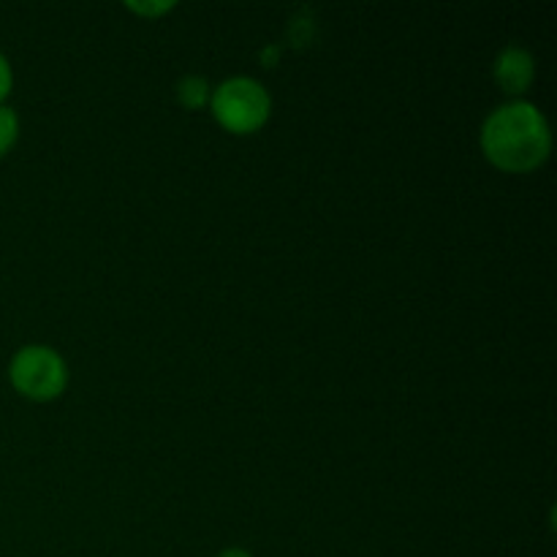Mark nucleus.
Returning a JSON list of instances; mask_svg holds the SVG:
<instances>
[{"instance_id": "20e7f679", "label": "nucleus", "mask_w": 557, "mask_h": 557, "mask_svg": "<svg viewBox=\"0 0 557 557\" xmlns=\"http://www.w3.org/2000/svg\"><path fill=\"white\" fill-rule=\"evenodd\" d=\"M495 82L504 87L509 96H522L531 87L533 76H536V60L528 49L522 47H506L504 52L495 58L493 65Z\"/></svg>"}, {"instance_id": "9d476101", "label": "nucleus", "mask_w": 557, "mask_h": 557, "mask_svg": "<svg viewBox=\"0 0 557 557\" xmlns=\"http://www.w3.org/2000/svg\"><path fill=\"white\" fill-rule=\"evenodd\" d=\"M277 60H281V49H277L275 44H270V47L261 49V65H264V69H272Z\"/></svg>"}, {"instance_id": "9b49d317", "label": "nucleus", "mask_w": 557, "mask_h": 557, "mask_svg": "<svg viewBox=\"0 0 557 557\" xmlns=\"http://www.w3.org/2000/svg\"><path fill=\"white\" fill-rule=\"evenodd\" d=\"M218 557H253V555L245 553V549H239V547H228V549H223Z\"/></svg>"}, {"instance_id": "1a4fd4ad", "label": "nucleus", "mask_w": 557, "mask_h": 557, "mask_svg": "<svg viewBox=\"0 0 557 557\" xmlns=\"http://www.w3.org/2000/svg\"><path fill=\"white\" fill-rule=\"evenodd\" d=\"M11 82H14L11 79V65H9V60L0 54V101H3V98L11 92Z\"/></svg>"}, {"instance_id": "f03ea898", "label": "nucleus", "mask_w": 557, "mask_h": 557, "mask_svg": "<svg viewBox=\"0 0 557 557\" xmlns=\"http://www.w3.org/2000/svg\"><path fill=\"white\" fill-rule=\"evenodd\" d=\"M210 109L218 125L228 134L248 136L256 134L270 120V92L250 76H232L215 87L210 98Z\"/></svg>"}, {"instance_id": "7ed1b4c3", "label": "nucleus", "mask_w": 557, "mask_h": 557, "mask_svg": "<svg viewBox=\"0 0 557 557\" xmlns=\"http://www.w3.org/2000/svg\"><path fill=\"white\" fill-rule=\"evenodd\" d=\"M9 379L22 397L49 403L60 397L69 384V370L63 357L47 346H25L14 354L9 364Z\"/></svg>"}, {"instance_id": "423d86ee", "label": "nucleus", "mask_w": 557, "mask_h": 557, "mask_svg": "<svg viewBox=\"0 0 557 557\" xmlns=\"http://www.w3.org/2000/svg\"><path fill=\"white\" fill-rule=\"evenodd\" d=\"M20 139V117L14 109L0 107V158L11 150Z\"/></svg>"}, {"instance_id": "0eeeda50", "label": "nucleus", "mask_w": 557, "mask_h": 557, "mask_svg": "<svg viewBox=\"0 0 557 557\" xmlns=\"http://www.w3.org/2000/svg\"><path fill=\"white\" fill-rule=\"evenodd\" d=\"M313 33H315L313 22L305 20V16H294L292 25H288V41H292L294 47H308Z\"/></svg>"}, {"instance_id": "6e6552de", "label": "nucleus", "mask_w": 557, "mask_h": 557, "mask_svg": "<svg viewBox=\"0 0 557 557\" xmlns=\"http://www.w3.org/2000/svg\"><path fill=\"white\" fill-rule=\"evenodd\" d=\"M128 9L134 11V14L145 16V20H156V16L169 14V11L174 9V3H128Z\"/></svg>"}, {"instance_id": "39448f33", "label": "nucleus", "mask_w": 557, "mask_h": 557, "mask_svg": "<svg viewBox=\"0 0 557 557\" xmlns=\"http://www.w3.org/2000/svg\"><path fill=\"white\" fill-rule=\"evenodd\" d=\"M177 101L185 109H190V112L205 109L207 101H210V85H207V79H201V76H183L177 82Z\"/></svg>"}, {"instance_id": "f257e3e1", "label": "nucleus", "mask_w": 557, "mask_h": 557, "mask_svg": "<svg viewBox=\"0 0 557 557\" xmlns=\"http://www.w3.org/2000/svg\"><path fill=\"white\" fill-rule=\"evenodd\" d=\"M553 150L547 117L528 101L495 109L482 125V152L495 169L525 174L542 166Z\"/></svg>"}]
</instances>
